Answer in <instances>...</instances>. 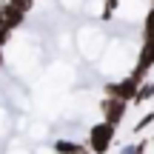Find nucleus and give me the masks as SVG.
Segmentation results:
<instances>
[{
  "label": "nucleus",
  "instance_id": "4",
  "mask_svg": "<svg viewBox=\"0 0 154 154\" xmlns=\"http://www.w3.org/2000/svg\"><path fill=\"white\" fill-rule=\"evenodd\" d=\"M126 111H128V103H123L117 97H103L100 100V117L106 123H111V126H120L126 120Z\"/></svg>",
  "mask_w": 154,
  "mask_h": 154
},
{
  "label": "nucleus",
  "instance_id": "6",
  "mask_svg": "<svg viewBox=\"0 0 154 154\" xmlns=\"http://www.w3.org/2000/svg\"><path fill=\"white\" fill-rule=\"evenodd\" d=\"M151 97H154V80H143V83L137 86V94H134L131 103H134V106H146Z\"/></svg>",
  "mask_w": 154,
  "mask_h": 154
},
{
  "label": "nucleus",
  "instance_id": "12",
  "mask_svg": "<svg viewBox=\"0 0 154 154\" xmlns=\"http://www.w3.org/2000/svg\"><path fill=\"white\" fill-rule=\"evenodd\" d=\"M120 154H146V149H143L140 143H126V146L120 149Z\"/></svg>",
  "mask_w": 154,
  "mask_h": 154
},
{
  "label": "nucleus",
  "instance_id": "14",
  "mask_svg": "<svg viewBox=\"0 0 154 154\" xmlns=\"http://www.w3.org/2000/svg\"><path fill=\"white\" fill-rule=\"evenodd\" d=\"M74 154H91V149H88V146H80V143H77V149H74Z\"/></svg>",
  "mask_w": 154,
  "mask_h": 154
},
{
  "label": "nucleus",
  "instance_id": "8",
  "mask_svg": "<svg viewBox=\"0 0 154 154\" xmlns=\"http://www.w3.org/2000/svg\"><path fill=\"white\" fill-rule=\"evenodd\" d=\"M143 40L154 43V6L146 11V17H143Z\"/></svg>",
  "mask_w": 154,
  "mask_h": 154
},
{
  "label": "nucleus",
  "instance_id": "5",
  "mask_svg": "<svg viewBox=\"0 0 154 154\" xmlns=\"http://www.w3.org/2000/svg\"><path fill=\"white\" fill-rule=\"evenodd\" d=\"M23 23H26V14H23L20 9H14L9 0H0V26L9 29V32H14V29L23 26Z\"/></svg>",
  "mask_w": 154,
  "mask_h": 154
},
{
  "label": "nucleus",
  "instance_id": "9",
  "mask_svg": "<svg viewBox=\"0 0 154 154\" xmlns=\"http://www.w3.org/2000/svg\"><path fill=\"white\" fill-rule=\"evenodd\" d=\"M74 149H77V143L74 140H66V137H60V140L51 143V151L54 154H74Z\"/></svg>",
  "mask_w": 154,
  "mask_h": 154
},
{
  "label": "nucleus",
  "instance_id": "16",
  "mask_svg": "<svg viewBox=\"0 0 154 154\" xmlns=\"http://www.w3.org/2000/svg\"><path fill=\"white\" fill-rule=\"evenodd\" d=\"M151 146H154V134H151Z\"/></svg>",
  "mask_w": 154,
  "mask_h": 154
},
{
  "label": "nucleus",
  "instance_id": "11",
  "mask_svg": "<svg viewBox=\"0 0 154 154\" xmlns=\"http://www.w3.org/2000/svg\"><path fill=\"white\" fill-rule=\"evenodd\" d=\"M11 6H14V9H20L23 14H29V11L34 9V0H9Z\"/></svg>",
  "mask_w": 154,
  "mask_h": 154
},
{
  "label": "nucleus",
  "instance_id": "13",
  "mask_svg": "<svg viewBox=\"0 0 154 154\" xmlns=\"http://www.w3.org/2000/svg\"><path fill=\"white\" fill-rule=\"evenodd\" d=\"M9 40H11V32H9V29H3V26H0V49H3V46L9 43Z\"/></svg>",
  "mask_w": 154,
  "mask_h": 154
},
{
  "label": "nucleus",
  "instance_id": "3",
  "mask_svg": "<svg viewBox=\"0 0 154 154\" xmlns=\"http://www.w3.org/2000/svg\"><path fill=\"white\" fill-rule=\"evenodd\" d=\"M151 69H154V43L143 40V46H140V51H137V63H134V69H131V77L143 83V80H149Z\"/></svg>",
  "mask_w": 154,
  "mask_h": 154
},
{
  "label": "nucleus",
  "instance_id": "15",
  "mask_svg": "<svg viewBox=\"0 0 154 154\" xmlns=\"http://www.w3.org/2000/svg\"><path fill=\"white\" fill-rule=\"evenodd\" d=\"M0 69H3V49H0Z\"/></svg>",
  "mask_w": 154,
  "mask_h": 154
},
{
  "label": "nucleus",
  "instance_id": "7",
  "mask_svg": "<svg viewBox=\"0 0 154 154\" xmlns=\"http://www.w3.org/2000/svg\"><path fill=\"white\" fill-rule=\"evenodd\" d=\"M120 3H123V0H103L100 20H103V23H111V20H114V14H117V9H120Z\"/></svg>",
  "mask_w": 154,
  "mask_h": 154
},
{
  "label": "nucleus",
  "instance_id": "10",
  "mask_svg": "<svg viewBox=\"0 0 154 154\" xmlns=\"http://www.w3.org/2000/svg\"><path fill=\"white\" fill-rule=\"evenodd\" d=\"M151 123H154V111H146V114H143V117H140V120L131 126V131H134V134H143L146 128L151 126Z\"/></svg>",
  "mask_w": 154,
  "mask_h": 154
},
{
  "label": "nucleus",
  "instance_id": "1",
  "mask_svg": "<svg viewBox=\"0 0 154 154\" xmlns=\"http://www.w3.org/2000/svg\"><path fill=\"white\" fill-rule=\"evenodd\" d=\"M114 137H117V126L100 120L88 128V149L91 154H109V149L114 146Z\"/></svg>",
  "mask_w": 154,
  "mask_h": 154
},
{
  "label": "nucleus",
  "instance_id": "2",
  "mask_svg": "<svg viewBox=\"0 0 154 154\" xmlns=\"http://www.w3.org/2000/svg\"><path fill=\"white\" fill-rule=\"evenodd\" d=\"M137 86H140V80H134L131 74L123 77V80H106L103 83V97H117L123 103H131L134 94H137Z\"/></svg>",
  "mask_w": 154,
  "mask_h": 154
},
{
  "label": "nucleus",
  "instance_id": "17",
  "mask_svg": "<svg viewBox=\"0 0 154 154\" xmlns=\"http://www.w3.org/2000/svg\"><path fill=\"white\" fill-rule=\"evenodd\" d=\"M151 6H154V0H151Z\"/></svg>",
  "mask_w": 154,
  "mask_h": 154
}]
</instances>
